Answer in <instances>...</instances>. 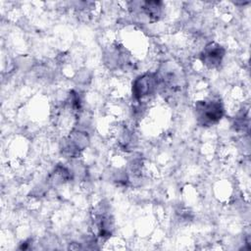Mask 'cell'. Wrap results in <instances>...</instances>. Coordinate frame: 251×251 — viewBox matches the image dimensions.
I'll return each instance as SVG.
<instances>
[{"label": "cell", "instance_id": "cell-1", "mask_svg": "<svg viewBox=\"0 0 251 251\" xmlns=\"http://www.w3.org/2000/svg\"><path fill=\"white\" fill-rule=\"evenodd\" d=\"M196 113L202 125H212L222 118L224 108L220 101L204 100L197 103Z\"/></svg>", "mask_w": 251, "mask_h": 251}, {"label": "cell", "instance_id": "cell-2", "mask_svg": "<svg viewBox=\"0 0 251 251\" xmlns=\"http://www.w3.org/2000/svg\"><path fill=\"white\" fill-rule=\"evenodd\" d=\"M158 79L152 74H145L137 77L132 84V95L136 100L149 96L157 88Z\"/></svg>", "mask_w": 251, "mask_h": 251}, {"label": "cell", "instance_id": "cell-3", "mask_svg": "<svg viewBox=\"0 0 251 251\" xmlns=\"http://www.w3.org/2000/svg\"><path fill=\"white\" fill-rule=\"evenodd\" d=\"M201 55L203 63H205L210 68H214L221 64L224 57V49L218 44L210 43L205 47Z\"/></svg>", "mask_w": 251, "mask_h": 251}]
</instances>
